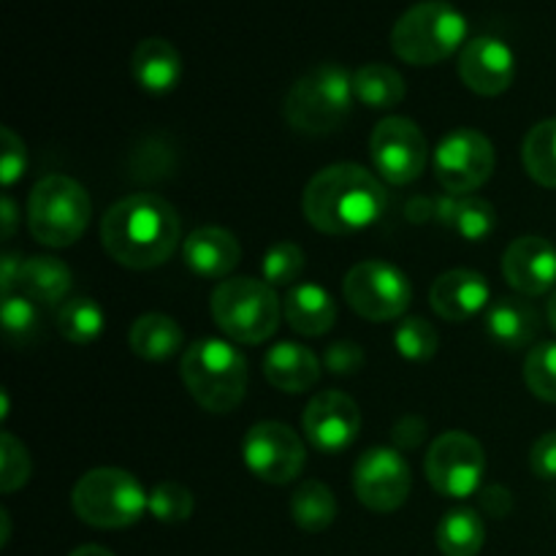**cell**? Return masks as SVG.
I'll use <instances>...</instances> for the list:
<instances>
[{"label":"cell","instance_id":"cell-1","mask_svg":"<svg viewBox=\"0 0 556 556\" xmlns=\"http://www.w3.org/2000/svg\"><path fill=\"white\" fill-rule=\"evenodd\" d=\"M386 185L358 163L320 168L302 193V212L309 226L331 237H351L375 226L386 215Z\"/></svg>","mask_w":556,"mask_h":556},{"label":"cell","instance_id":"cell-2","mask_svg":"<svg viewBox=\"0 0 556 556\" xmlns=\"http://www.w3.org/2000/svg\"><path fill=\"white\" fill-rule=\"evenodd\" d=\"M101 244L125 269H155L179 244V215L155 193H134L112 206L101 220Z\"/></svg>","mask_w":556,"mask_h":556},{"label":"cell","instance_id":"cell-3","mask_svg":"<svg viewBox=\"0 0 556 556\" xmlns=\"http://www.w3.org/2000/svg\"><path fill=\"white\" fill-rule=\"evenodd\" d=\"M353 74L337 63H320L299 76L282 101L288 125L299 134H334L353 109Z\"/></svg>","mask_w":556,"mask_h":556},{"label":"cell","instance_id":"cell-4","mask_svg":"<svg viewBox=\"0 0 556 556\" xmlns=\"http://www.w3.org/2000/svg\"><path fill=\"white\" fill-rule=\"evenodd\" d=\"M179 372L188 394L204 410L231 413L242 405L248 391V362L231 342L215 337L193 342L182 353Z\"/></svg>","mask_w":556,"mask_h":556},{"label":"cell","instance_id":"cell-5","mask_svg":"<svg viewBox=\"0 0 556 556\" xmlns=\"http://www.w3.org/2000/svg\"><path fill=\"white\" fill-rule=\"evenodd\" d=\"M467 38V20L448 0H421L391 27V49L410 65H434Z\"/></svg>","mask_w":556,"mask_h":556},{"label":"cell","instance_id":"cell-6","mask_svg":"<svg viewBox=\"0 0 556 556\" xmlns=\"http://www.w3.org/2000/svg\"><path fill=\"white\" fill-rule=\"evenodd\" d=\"M212 318L217 329L242 345H261L277 331L282 304L275 288L253 277H231L212 291Z\"/></svg>","mask_w":556,"mask_h":556},{"label":"cell","instance_id":"cell-7","mask_svg":"<svg viewBox=\"0 0 556 556\" xmlns=\"http://www.w3.org/2000/svg\"><path fill=\"white\" fill-rule=\"evenodd\" d=\"M90 195L76 179L49 174L38 179L27 199V228L47 248H71L90 226Z\"/></svg>","mask_w":556,"mask_h":556},{"label":"cell","instance_id":"cell-8","mask_svg":"<svg viewBox=\"0 0 556 556\" xmlns=\"http://www.w3.org/2000/svg\"><path fill=\"white\" fill-rule=\"evenodd\" d=\"M71 503L85 525L96 530H125L150 510V494L130 472L98 467L79 478Z\"/></svg>","mask_w":556,"mask_h":556},{"label":"cell","instance_id":"cell-9","mask_svg":"<svg viewBox=\"0 0 556 556\" xmlns=\"http://www.w3.org/2000/svg\"><path fill=\"white\" fill-rule=\"evenodd\" d=\"M342 291H345L348 304L362 318L375 320V324L400 318L413 302L410 280L386 261H362L353 266L345 275Z\"/></svg>","mask_w":556,"mask_h":556},{"label":"cell","instance_id":"cell-10","mask_svg":"<svg viewBox=\"0 0 556 556\" xmlns=\"http://www.w3.org/2000/svg\"><path fill=\"white\" fill-rule=\"evenodd\" d=\"M424 470L434 492L451 500H467L481 489L486 454L467 432H443L429 448Z\"/></svg>","mask_w":556,"mask_h":556},{"label":"cell","instance_id":"cell-11","mask_svg":"<svg viewBox=\"0 0 556 556\" xmlns=\"http://www.w3.org/2000/svg\"><path fill=\"white\" fill-rule=\"evenodd\" d=\"M494 147L481 130L456 128L434 150V177L448 195H472L494 172Z\"/></svg>","mask_w":556,"mask_h":556},{"label":"cell","instance_id":"cell-12","mask_svg":"<svg viewBox=\"0 0 556 556\" xmlns=\"http://www.w3.org/2000/svg\"><path fill=\"white\" fill-rule=\"evenodd\" d=\"M372 166L389 185H410L424 174L429 144L421 128L407 117H386L369 136Z\"/></svg>","mask_w":556,"mask_h":556},{"label":"cell","instance_id":"cell-13","mask_svg":"<svg viewBox=\"0 0 556 556\" xmlns=\"http://www.w3.org/2000/svg\"><path fill=\"white\" fill-rule=\"evenodd\" d=\"M242 454L248 470L275 486L296 481L307 465L302 438L291 427L277 421H261L250 427V432L244 434Z\"/></svg>","mask_w":556,"mask_h":556},{"label":"cell","instance_id":"cell-14","mask_svg":"<svg viewBox=\"0 0 556 556\" xmlns=\"http://www.w3.org/2000/svg\"><path fill=\"white\" fill-rule=\"evenodd\" d=\"M353 489L364 508L375 514H391L410 497V465L396 448H372L356 462Z\"/></svg>","mask_w":556,"mask_h":556},{"label":"cell","instance_id":"cell-15","mask_svg":"<svg viewBox=\"0 0 556 556\" xmlns=\"http://www.w3.org/2000/svg\"><path fill=\"white\" fill-rule=\"evenodd\" d=\"M302 429L309 445L320 454H342L356 443L362 432V410L356 400L342 391H320L304 410Z\"/></svg>","mask_w":556,"mask_h":556},{"label":"cell","instance_id":"cell-16","mask_svg":"<svg viewBox=\"0 0 556 556\" xmlns=\"http://www.w3.org/2000/svg\"><path fill=\"white\" fill-rule=\"evenodd\" d=\"M459 76L467 90L478 96H503L516 76L514 49L494 36L472 38L459 52Z\"/></svg>","mask_w":556,"mask_h":556},{"label":"cell","instance_id":"cell-17","mask_svg":"<svg viewBox=\"0 0 556 556\" xmlns=\"http://www.w3.org/2000/svg\"><path fill=\"white\" fill-rule=\"evenodd\" d=\"M503 275L514 291L543 296L556 286V248L543 237H521L505 250Z\"/></svg>","mask_w":556,"mask_h":556},{"label":"cell","instance_id":"cell-18","mask_svg":"<svg viewBox=\"0 0 556 556\" xmlns=\"http://www.w3.org/2000/svg\"><path fill=\"white\" fill-rule=\"evenodd\" d=\"M489 299H492V288L486 277L472 269L445 271L429 291V304L448 324H465L476 318L481 309H486Z\"/></svg>","mask_w":556,"mask_h":556},{"label":"cell","instance_id":"cell-19","mask_svg":"<svg viewBox=\"0 0 556 556\" xmlns=\"http://www.w3.org/2000/svg\"><path fill=\"white\" fill-rule=\"evenodd\" d=\"M182 258L193 275L206 280H223L237 269L242 258V244L231 231L217 226L195 228L182 244Z\"/></svg>","mask_w":556,"mask_h":556},{"label":"cell","instance_id":"cell-20","mask_svg":"<svg viewBox=\"0 0 556 556\" xmlns=\"http://www.w3.org/2000/svg\"><path fill=\"white\" fill-rule=\"evenodd\" d=\"M130 74L141 90L163 96L179 85L182 58H179L177 47L168 43L166 38H144V41L136 43L134 54H130Z\"/></svg>","mask_w":556,"mask_h":556},{"label":"cell","instance_id":"cell-21","mask_svg":"<svg viewBox=\"0 0 556 556\" xmlns=\"http://www.w3.org/2000/svg\"><path fill=\"white\" fill-rule=\"evenodd\" d=\"M264 375L275 389L286 394H304L320 378V362L309 348L299 342H277L264 358Z\"/></svg>","mask_w":556,"mask_h":556},{"label":"cell","instance_id":"cell-22","mask_svg":"<svg viewBox=\"0 0 556 556\" xmlns=\"http://www.w3.org/2000/svg\"><path fill=\"white\" fill-rule=\"evenodd\" d=\"M434 220L459 233L467 242H483L497 228V210L478 195H440L434 199Z\"/></svg>","mask_w":556,"mask_h":556},{"label":"cell","instance_id":"cell-23","mask_svg":"<svg viewBox=\"0 0 556 556\" xmlns=\"http://www.w3.org/2000/svg\"><path fill=\"white\" fill-rule=\"evenodd\" d=\"M282 315L296 334L324 337L334 326L337 304L329 291L313 286V282H304V286L288 291L286 302H282Z\"/></svg>","mask_w":556,"mask_h":556},{"label":"cell","instance_id":"cell-24","mask_svg":"<svg viewBox=\"0 0 556 556\" xmlns=\"http://www.w3.org/2000/svg\"><path fill=\"white\" fill-rule=\"evenodd\" d=\"M486 329L497 345L508 348V351H521L530 345L541 329V315L525 299H497L489 307Z\"/></svg>","mask_w":556,"mask_h":556},{"label":"cell","instance_id":"cell-25","mask_svg":"<svg viewBox=\"0 0 556 556\" xmlns=\"http://www.w3.org/2000/svg\"><path fill=\"white\" fill-rule=\"evenodd\" d=\"M71 286H74L71 269L54 255H33V258L22 261L16 288L27 299H33L38 307H58L65 293L71 291Z\"/></svg>","mask_w":556,"mask_h":556},{"label":"cell","instance_id":"cell-26","mask_svg":"<svg viewBox=\"0 0 556 556\" xmlns=\"http://www.w3.org/2000/svg\"><path fill=\"white\" fill-rule=\"evenodd\" d=\"M185 334L174 318L163 313H147L130 326L128 345L144 362H166L182 348Z\"/></svg>","mask_w":556,"mask_h":556},{"label":"cell","instance_id":"cell-27","mask_svg":"<svg viewBox=\"0 0 556 556\" xmlns=\"http://www.w3.org/2000/svg\"><path fill=\"white\" fill-rule=\"evenodd\" d=\"M434 541L443 556H478L486 541V527L478 510L454 508L440 519Z\"/></svg>","mask_w":556,"mask_h":556},{"label":"cell","instance_id":"cell-28","mask_svg":"<svg viewBox=\"0 0 556 556\" xmlns=\"http://www.w3.org/2000/svg\"><path fill=\"white\" fill-rule=\"evenodd\" d=\"M353 92L356 101L369 109H394L405 98V79L396 68L383 63H369L353 74Z\"/></svg>","mask_w":556,"mask_h":556},{"label":"cell","instance_id":"cell-29","mask_svg":"<svg viewBox=\"0 0 556 556\" xmlns=\"http://www.w3.org/2000/svg\"><path fill=\"white\" fill-rule=\"evenodd\" d=\"M291 516L299 530L324 532L337 519V500L320 481H304L291 497Z\"/></svg>","mask_w":556,"mask_h":556},{"label":"cell","instance_id":"cell-30","mask_svg":"<svg viewBox=\"0 0 556 556\" xmlns=\"http://www.w3.org/2000/svg\"><path fill=\"white\" fill-rule=\"evenodd\" d=\"M521 161L538 185L556 188V117L530 128L521 147Z\"/></svg>","mask_w":556,"mask_h":556},{"label":"cell","instance_id":"cell-31","mask_svg":"<svg viewBox=\"0 0 556 556\" xmlns=\"http://www.w3.org/2000/svg\"><path fill=\"white\" fill-rule=\"evenodd\" d=\"M58 329L74 345H90L103 331V309L96 299H71L58 309Z\"/></svg>","mask_w":556,"mask_h":556},{"label":"cell","instance_id":"cell-32","mask_svg":"<svg viewBox=\"0 0 556 556\" xmlns=\"http://www.w3.org/2000/svg\"><path fill=\"white\" fill-rule=\"evenodd\" d=\"M33 299L25 293H9L3 296V331L5 340L11 345H25L38 334V324H41V313Z\"/></svg>","mask_w":556,"mask_h":556},{"label":"cell","instance_id":"cell-33","mask_svg":"<svg viewBox=\"0 0 556 556\" xmlns=\"http://www.w3.org/2000/svg\"><path fill=\"white\" fill-rule=\"evenodd\" d=\"M193 494L177 481H163L150 492V514L161 525H182L193 516Z\"/></svg>","mask_w":556,"mask_h":556},{"label":"cell","instance_id":"cell-34","mask_svg":"<svg viewBox=\"0 0 556 556\" xmlns=\"http://www.w3.org/2000/svg\"><path fill=\"white\" fill-rule=\"evenodd\" d=\"M527 389L543 402L556 405V342H541L525 362Z\"/></svg>","mask_w":556,"mask_h":556},{"label":"cell","instance_id":"cell-35","mask_svg":"<svg viewBox=\"0 0 556 556\" xmlns=\"http://www.w3.org/2000/svg\"><path fill=\"white\" fill-rule=\"evenodd\" d=\"M396 351L407 358V362H429L438 353V329L429 324L427 318H405L396 326Z\"/></svg>","mask_w":556,"mask_h":556},{"label":"cell","instance_id":"cell-36","mask_svg":"<svg viewBox=\"0 0 556 556\" xmlns=\"http://www.w3.org/2000/svg\"><path fill=\"white\" fill-rule=\"evenodd\" d=\"M307 255L299 244L293 242H277L275 248H269V253L264 255V264H261V271H264V280L269 282L271 288L280 286H293V282L302 277L304 264H307Z\"/></svg>","mask_w":556,"mask_h":556},{"label":"cell","instance_id":"cell-37","mask_svg":"<svg viewBox=\"0 0 556 556\" xmlns=\"http://www.w3.org/2000/svg\"><path fill=\"white\" fill-rule=\"evenodd\" d=\"M30 470L33 465L25 445L11 432H3V438H0V492L11 494L25 486Z\"/></svg>","mask_w":556,"mask_h":556},{"label":"cell","instance_id":"cell-38","mask_svg":"<svg viewBox=\"0 0 556 556\" xmlns=\"http://www.w3.org/2000/svg\"><path fill=\"white\" fill-rule=\"evenodd\" d=\"M27 168V152L25 141L14 134L11 128H3V157H0V179H3L5 188L22 179Z\"/></svg>","mask_w":556,"mask_h":556},{"label":"cell","instance_id":"cell-39","mask_svg":"<svg viewBox=\"0 0 556 556\" xmlns=\"http://www.w3.org/2000/svg\"><path fill=\"white\" fill-rule=\"evenodd\" d=\"M324 364L331 375H356L364 367V351L358 342L340 340L326 348Z\"/></svg>","mask_w":556,"mask_h":556},{"label":"cell","instance_id":"cell-40","mask_svg":"<svg viewBox=\"0 0 556 556\" xmlns=\"http://www.w3.org/2000/svg\"><path fill=\"white\" fill-rule=\"evenodd\" d=\"M530 467L538 478L543 481H554L556 478V429L543 434L530 451Z\"/></svg>","mask_w":556,"mask_h":556},{"label":"cell","instance_id":"cell-41","mask_svg":"<svg viewBox=\"0 0 556 556\" xmlns=\"http://www.w3.org/2000/svg\"><path fill=\"white\" fill-rule=\"evenodd\" d=\"M424 432H427V427H424L421 418L405 416L400 424H396V429H394L396 448H402V451L416 448V445L424 440Z\"/></svg>","mask_w":556,"mask_h":556},{"label":"cell","instance_id":"cell-42","mask_svg":"<svg viewBox=\"0 0 556 556\" xmlns=\"http://www.w3.org/2000/svg\"><path fill=\"white\" fill-rule=\"evenodd\" d=\"M481 505H483V510H486L489 516H494V519H503V516L510 514V505H514V500H510L508 489L492 486V489H486V492H483Z\"/></svg>","mask_w":556,"mask_h":556},{"label":"cell","instance_id":"cell-43","mask_svg":"<svg viewBox=\"0 0 556 556\" xmlns=\"http://www.w3.org/2000/svg\"><path fill=\"white\" fill-rule=\"evenodd\" d=\"M20 271H22V258L14 253H5L3 255V280H0V288H3V296L14 293L16 280H20Z\"/></svg>","mask_w":556,"mask_h":556},{"label":"cell","instance_id":"cell-44","mask_svg":"<svg viewBox=\"0 0 556 556\" xmlns=\"http://www.w3.org/2000/svg\"><path fill=\"white\" fill-rule=\"evenodd\" d=\"M0 210H3V239H11L14 237V226H16L14 201H11L9 195H3V204H0Z\"/></svg>","mask_w":556,"mask_h":556},{"label":"cell","instance_id":"cell-45","mask_svg":"<svg viewBox=\"0 0 556 556\" xmlns=\"http://www.w3.org/2000/svg\"><path fill=\"white\" fill-rule=\"evenodd\" d=\"M71 556H114V554L103 546H81V548H76Z\"/></svg>","mask_w":556,"mask_h":556},{"label":"cell","instance_id":"cell-46","mask_svg":"<svg viewBox=\"0 0 556 556\" xmlns=\"http://www.w3.org/2000/svg\"><path fill=\"white\" fill-rule=\"evenodd\" d=\"M548 324H552V329L556 331V291H554L552 302H548Z\"/></svg>","mask_w":556,"mask_h":556}]
</instances>
